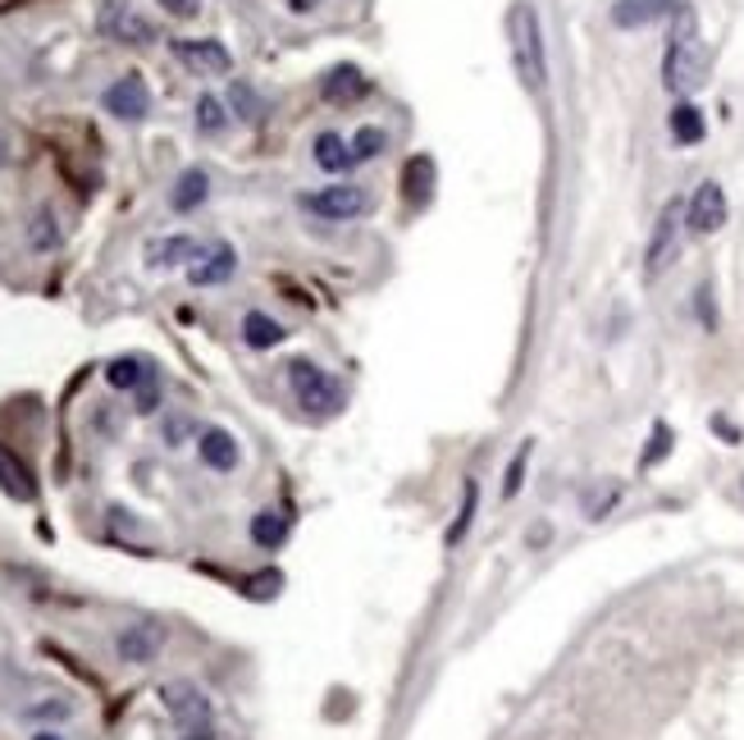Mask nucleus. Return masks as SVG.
<instances>
[{"label": "nucleus", "instance_id": "obj_32", "mask_svg": "<svg viewBox=\"0 0 744 740\" xmlns=\"http://www.w3.org/2000/svg\"><path fill=\"white\" fill-rule=\"evenodd\" d=\"M0 165H6V137H0Z\"/></svg>", "mask_w": 744, "mask_h": 740}, {"label": "nucleus", "instance_id": "obj_4", "mask_svg": "<svg viewBox=\"0 0 744 740\" xmlns=\"http://www.w3.org/2000/svg\"><path fill=\"white\" fill-rule=\"evenodd\" d=\"M161 705L178 722V740H215L210 699L193 681H165L161 686Z\"/></svg>", "mask_w": 744, "mask_h": 740}, {"label": "nucleus", "instance_id": "obj_18", "mask_svg": "<svg viewBox=\"0 0 744 740\" xmlns=\"http://www.w3.org/2000/svg\"><path fill=\"white\" fill-rule=\"evenodd\" d=\"M0 490H6L10 499H19V503H28L32 494H37V485H32V471L23 466V458H14L6 443H0Z\"/></svg>", "mask_w": 744, "mask_h": 740}, {"label": "nucleus", "instance_id": "obj_15", "mask_svg": "<svg viewBox=\"0 0 744 740\" xmlns=\"http://www.w3.org/2000/svg\"><path fill=\"white\" fill-rule=\"evenodd\" d=\"M320 96L333 101V105H352V101H361V96H365L361 69H352V64L329 69V73H324V83H320Z\"/></svg>", "mask_w": 744, "mask_h": 740}, {"label": "nucleus", "instance_id": "obj_14", "mask_svg": "<svg viewBox=\"0 0 744 740\" xmlns=\"http://www.w3.org/2000/svg\"><path fill=\"white\" fill-rule=\"evenodd\" d=\"M202 256V243L188 238V234H174V238H156L146 243V266L152 270H165V266H183V261H197Z\"/></svg>", "mask_w": 744, "mask_h": 740}, {"label": "nucleus", "instance_id": "obj_5", "mask_svg": "<svg viewBox=\"0 0 744 740\" xmlns=\"http://www.w3.org/2000/svg\"><path fill=\"white\" fill-rule=\"evenodd\" d=\"M96 32L105 37V42H120V47H152L156 42V23L142 10L124 6V0H101Z\"/></svg>", "mask_w": 744, "mask_h": 740}, {"label": "nucleus", "instance_id": "obj_29", "mask_svg": "<svg viewBox=\"0 0 744 740\" xmlns=\"http://www.w3.org/2000/svg\"><path fill=\"white\" fill-rule=\"evenodd\" d=\"M666 449H672V430H666V425H658V430H653V449L644 453V466L662 462V458H666Z\"/></svg>", "mask_w": 744, "mask_h": 740}, {"label": "nucleus", "instance_id": "obj_20", "mask_svg": "<svg viewBox=\"0 0 744 740\" xmlns=\"http://www.w3.org/2000/svg\"><path fill=\"white\" fill-rule=\"evenodd\" d=\"M311 152H316V165L329 169V174H343V169H352V161H356V156H352V142H348L343 133H320Z\"/></svg>", "mask_w": 744, "mask_h": 740}, {"label": "nucleus", "instance_id": "obj_22", "mask_svg": "<svg viewBox=\"0 0 744 740\" xmlns=\"http://www.w3.org/2000/svg\"><path fill=\"white\" fill-rule=\"evenodd\" d=\"M703 133H709V124H703L699 105L681 101V105L672 110V137H676L681 146H694V142H703Z\"/></svg>", "mask_w": 744, "mask_h": 740}, {"label": "nucleus", "instance_id": "obj_9", "mask_svg": "<svg viewBox=\"0 0 744 740\" xmlns=\"http://www.w3.org/2000/svg\"><path fill=\"white\" fill-rule=\"evenodd\" d=\"M174 60L188 64L193 73H229L234 69V55L215 42V37H174L169 42Z\"/></svg>", "mask_w": 744, "mask_h": 740}, {"label": "nucleus", "instance_id": "obj_26", "mask_svg": "<svg viewBox=\"0 0 744 740\" xmlns=\"http://www.w3.org/2000/svg\"><path fill=\"white\" fill-rule=\"evenodd\" d=\"M197 129L202 133H219L225 129V105H219V96H197Z\"/></svg>", "mask_w": 744, "mask_h": 740}, {"label": "nucleus", "instance_id": "obj_6", "mask_svg": "<svg viewBox=\"0 0 744 740\" xmlns=\"http://www.w3.org/2000/svg\"><path fill=\"white\" fill-rule=\"evenodd\" d=\"M681 202H666L658 225H653V238H649V251H644V279H658L666 266L681 256Z\"/></svg>", "mask_w": 744, "mask_h": 740}, {"label": "nucleus", "instance_id": "obj_31", "mask_svg": "<svg viewBox=\"0 0 744 740\" xmlns=\"http://www.w3.org/2000/svg\"><path fill=\"white\" fill-rule=\"evenodd\" d=\"M32 740H64V736H60V731H37Z\"/></svg>", "mask_w": 744, "mask_h": 740}, {"label": "nucleus", "instance_id": "obj_16", "mask_svg": "<svg viewBox=\"0 0 744 740\" xmlns=\"http://www.w3.org/2000/svg\"><path fill=\"white\" fill-rule=\"evenodd\" d=\"M283 339H288V329H283L275 316H266V311H247V316H242V343H247V348L270 352V348H279Z\"/></svg>", "mask_w": 744, "mask_h": 740}, {"label": "nucleus", "instance_id": "obj_3", "mask_svg": "<svg viewBox=\"0 0 744 740\" xmlns=\"http://www.w3.org/2000/svg\"><path fill=\"white\" fill-rule=\"evenodd\" d=\"M288 389L297 398V407H302L307 417H333L343 412V384L329 376V370H320L316 361H292L288 366Z\"/></svg>", "mask_w": 744, "mask_h": 740}, {"label": "nucleus", "instance_id": "obj_28", "mask_svg": "<svg viewBox=\"0 0 744 740\" xmlns=\"http://www.w3.org/2000/svg\"><path fill=\"white\" fill-rule=\"evenodd\" d=\"M526 458H530V443H520V453H516V462L507 466V499L520 490V475H526Z\"/></svg>", "mask_w": 744, "mask_h": 740}, {"label": "nucleus", "instance_id": "obj_1", "mask_svg": "<svg viewBox=\"0 0 744 740\" xmlns=\"http://www.w3.org/2000/svg\"><path fill=\"white\" fill-rule=\"evenodd\" d=\"M672 37H666V60H662V83L672 92H694L709 79V47L699 37V19L690 6L672 10Z\"/></svg>", "mask_w": 744, "mask_h": 740}, {"label": "nucleus", "instance_id": "obj_23", "mask_svg": "<svg viewBox=\"0 0 744 740\" xmlns=\"http://www.w3.org/2000/svg\"><path fill=\"white\" fill-rule=\"evenodd\" d=\"M283 535H288L283 512L266 507V512H256V516H251V539H256V548H279V544H283Z\"/></svg>", "mask_w": 744, "mask_h": 740}, {"label": "nucleus", "instance_id": "obj_2", "mask_svg": "<svg viewBox=\"0 0 744 740\" xmlns=\"http://www.w3.org/2000/svg\"><path fill=\"white\" fill-rule=\"evenodd\" d=\"M507 42H512V64L526 92H544L548 83V60H544V28L530 0H516L507 10Z\"/></svg>", "mask_w": 744, "mask_h": 740}, {"label": "nucleus", "instance_id": "obj_7", "mask_svg": "<svg viewBox=\"0 0 744 740\" xmlns=\"http://www.w3.org/2000/svg\"><path fill=\"white\" fill-rule=\"evenodd\" d=\"M101 105H105L115 120H128V124H137V120H146V115H152V88L142 83V73H124V79H115V83L105 88Z\"/></svg>", "mask_w": 744, "mask_h": 740}, {"label": "nucleus", "instance_id": "obj_25", "mask_svg": "<svg viewBox=\"0 0 744 740\" xmlns=\"http://www.w3.org/2000/svg\"><path fill=\"white\" fill-rule=\"evenodd\" d=\"M380 152H389V133H384V129H356L352 156H356V161H375Z\"/></svg>", "mask_w": 744, "mask_h": 740}, {"label": "nucleus", "instance_id": "obj_8", "mask_svg": "<svg viewBox=\"0 0 744 740\" xmlns=\"http://www.w3.org/2000/svg\"><path fill=\"white\" fill-rule=\"evenodd\" d=\"M302 206L311 210V215H320V219H356L370 202H365V193L356 188V183H329V188H320V193H311V197H302Z\"/></svg>", "mask_w": 744, "mask_h": 740}, {"label": "nucleus", "instance_id": "obj_12", "mask_svg": "<svg viewBox=\"0 0 744 740\" xmlns=\"http://www.w3.org/2000/svg\"><path fill=\"white\" fill-rule=\"evenodd\" d=\"M234 270H238V251L229 243H215V247H202V256L188 266V279L197 288H215V284L234 279Z\"/></svg>", "mask_w": 744, "mask_h": 740}, {"label": "nucleus", "instance_id": "obj_11", "mask_svg": "<svg viewBox=\"0 0 744 740\" xmlns=\"http://www.w3.org/2000/svg\"><path fill=\"white\" fill-rule=\"evenodd\" d=\"M161 645H165V631H161V626H152V621H133V626H124V631L115 636V654H120V662H133V668H146V662H156Z\"/></svg>", "mask_w": 744, "mask_h": 740}, {"label": "nucleus", "instance_id": "obj_21", "mask_svg": "<svg viewBox=\"0 0 744 740\" xmlns=\"http://www.w3.org/2000/svg\"><path fill=\"white\" fill-rule=\"evenodd\" d=\"M105 380L115 389H142V384H152V366L142 357H115L105 366Z\"/></svg>", "mask_w": 744, "mask_h": 740}, {"label": "nucleus", "instance_id": "obj_24", "mask_svg": "<svg viewBox=\"0 0 744 740\" xmlns=\"http://www.w3.org/2000/svg\"><path fill=\"white\" fill-rule=\"evenodd\" d=\"M28 243H32L37 251L60 247V225H55V210H51V206H42V210L32 215V225H28Z\"/></svg>", "mask_w": 744, "mask_h": 740}, {"label": "nucleus", "instance_id": "obj_30", "mask_svg": "<svg viewBox=\"0 0 744 740\" xmlns=\"http://www.w3.org/2000/svg\"><path fill=\"white\" fill-rule=\"evenodd\" d=\"M165 6V14H174V19H193L197 10H202V0H161Z\"/></svg>", "mask_w": 744, "mask_h": 740}, {"label": "nucleus", "instance_id": "obj_17", "mask_svg": "<svg viewBox=\"0 0 744 740\" xmlns=\"http://www.w3.org/2000/svg\"><path fill=\"white\" fill-rule=\"evenodd\" d=\"M681 0H617L612 6V23L617 28H644L653 19H662L666 10H676Z\"/></svg>", "mask_w": 744, "mask_h": 740}, {"label": "nucleus", "instance_id": "obj_27", "mask_svg": "<svg viewBox=\"0 0 744 740\" xmlns=\"http://www.w3.org/2000/svg\"><path fill=\"white\" fill-rule=\"evenodd\" d=\"M475 503H479V485H475V480H466V507H462V516H457V522H453V531H448V544H457V539L466 535L471 516H475Z\"/></svg>", "mask_w": 744, "mask_h": 740}, {"label": "nucleus", "instance_id": "obj_19", "mask_svg": "<svg viewBox=\"0 0 744 740\" xmlns=\"http://www.w3.org/2000/svg\"><path fill=\"white\" fill-rule=\"evenodd\" d=\"M206 197H210V178H206V169H183L178 183H174V193H169V206H174L178 215H188V210H197Z\"/></svg>", "mask_w": 744, "mask_h": 740}, {"label": "nucleus", "instance_id": "obj_10", "mask_svg": "<svg viewBox=\"0 0 744 740\" xmlns=\"http://www.w3.org/2000/svg\"><path fill=\"white\" fill-rule=\"evenodd\" d=\"M685 225L694 234H717L726 225V193H722V183H699L690 206H685Z\"/></svg>", "mask_w": 744, "mask_h": 740}, {"label": "nucleus", "instance_id": "obj_13", "mask_svg": "<svg viewBox=\"0 0 744 740\" xmlns=\"http://www.w3.org/2000/svg\"><path fill=\"white\" fill-rule=\"evenodd\" d=\"M197 458L210 466V471H219V475H225V471H234L238 466V439L229 434V430H219V425H210V430H202L197 434Z\"/></svg>", "mask_w": 744, "mask_h": 740}]
</instances>
